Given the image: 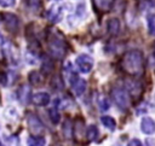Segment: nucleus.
I'll list each match as a JSON object with an SVG mask.
<instances>
[{"mask_svg": "<svg viewBox=\"0 0 155 146\" xmlns=\"http://www.w3.org/2000/svg\"><path fill=\"white\" fill-rule=\"evenodd\" d=\"M97 104H98V106H99V109H101L102 111H107V110H109V107H110L109 100H108L107 97H104V95H99V97H98Z\"/></svg>", "mask_w": 155, "mask_h": 146, "instance_id": "aec40b11", "label": "nucleus"}, {"mask_svg": "<svg viewBox=\"0 0 155 146\" xmlns=\"http://www.w3.org/2000/svg\"><path fill=\"white\" fill-rule=\"evenodd\" d=\"M28 5L34 11H38L41 7V0H28Z\"/></svg>", "mask_w": 155, "mask_h": 146, "instance_id": "b1692460", "label": "nucleus"}, {"mask_svg": "<svg viewBox=\"0 0 155 146\" xmlns=\"http://www.w3.org/2000/svg\"><path fill=\"white\" fill-rule=\"evenodd\" d=\"M4 23H5V27L10 31H16L19 22H18L17 16H15L13 13H5L4 14Z\"/></svg>", "mask_w": 155, "mask_h": 146, "instance_id": "0eeeda50", "label": "nucleus"}, {"mask_svg": "<svg viewBox=\"0 0 155 146\" xmlns=\"http://www.w3.org/2000/svg\"><path fill=\"white\" fill-rule=\"evenodd\" d=\"M127 146H143V145H142V141H140V140H138V139H132V140L127 144Z\"/></svg>", "mask_w": 155, "mask_h": 146, "instance_id": "a878e982", "label": "nucleus"}, {"mask_svg": "<svg viewBox=\"0 0 155 146\" xmlns=\"http://www.w3.org/2000/svg\"><path fill=\"white\" fill-rule=\"evenodd\" d=\"M148 31L150 35L155 36V13L148 17Z\"/></svg>", "mask_w": 155, "mask_h": 146, "instance_id": "4be33fe9", "label": "nucleus"}, {"mask_svg": "<svg viewBox=\"0 0 155 146\" xmlns=\"http://www.w3.org/2000/svg\"><path fill=\"white\" fill-rule=\"evenodd\" d=\"M47 18L53 23L59 22L62 18V8L59 6H52L47 12Z\"/></svg>", "mask_w": 155, "mask_h": 146, "instance_id": "9b49d317", "label": "nucleus"}, {"mask_svg": "<svg viewBox=\"0 0 155 146\" xmlns=\"http://www.w3.org/2000/svg\"><path fill=\"white\" fill-rule=\"evenodd\" d=\"M48 52L54 58H63L67 53V45L63 41V39H59L56 35L51 36L48 40Z\"/></svg>", "mask_w": 155, "mask_h": 146, "instance_id": "f03ea898", "label": "nucleus"}, {"mask_svg": "<svg viewBox=\"0 0 155 146\" xmlns=\"http://www.w3.org/2000/svg\"><path fill=\"white\" fill-rule=\"evenodd\" d=\"M30 88L27 86V84H23L19 89H18V99L23 103V104H28L31 99L30 97Z\"/></svg>", "mask_w": 155, "mask_h": 146, "instance_id": "f8f14e48", "label": "nucleus"}, {"mask_svg": "<svg viewBox=\"0 0 155 146\" xmlns=\"http://www.w3.org/2000/svg\"><path fill=\"white\" fill-rule=\"evenodd\" d=\"M28 78H29V82L33 86H39V84L42 83V77L39 74V71H31V72H29Z\"/></svg>", "mask_w": 155, "mask_h": 146, "instance_id": "f3484780", "label": "nucleus"}, {"mask_svg": "<svg viewBox=\"0 0 155 146\" xmlns=\"http://www.w3.org/2000/svg\"><path fill=\"white\" fill-rule=\"evenodd\" d=\"M85 134H86V139H87V141H90V142H91V141H94V140L98 138L99 130H98L97 125L91 124V125H88V127L86 128Z\"/></svg>", "mask_w": 155, "mask_h": 146, "instance_id": "4468645a", "label": "nucleus"}, {"mask_svg": "<svg viewBox=\"0 0 155 146\" xmlns=\"http://www.w3.org/2000/svg\"><path fill=\"white\" fill-rule=\"evenodd\" d=\"M52 87L56 90H62L63 89V82H62V78L59 76H54L53 77V80H52Z\"/></svg>", "mask_w": 155, "mask_h": 146, "instance_id": "5701e85b", "label": "nucleus"}, {"mask_svg": "<svg viewBox=\"0 0 155 146\" xmlns=\"http://www.w3.org/2000/svg\"><path fill=\"white\" fill-rule=\"evenodd\" d=\"M108 31L110 35L115 36L120 31V22L117 18H111L108 21Z\"/></svg>", "mask_w": 155, "mask_h": 146, "instance_id": "ddd939ff", "label": "nucleus"}, {"mask_svg": "<svg viewBox=\"0 0 155 146\" xmlns=\"http://www.w3.org/2000/svg\"><path fill=\"white\" fill-rule=\"evenodd\" d=\"M111 98L114 103L117 105L119 109L121 110H127L130 106V94L126 89L120 88V87H114L111 89Z\"/></svg>", "mask_w": 155, "mask_h": 146, "instance_id": "7ed1b4c3", "label": "nucleus"}, {"mask_svg": "<svg viewBox=\"0 0 155 146\" xmlns=\"http://www.w3.org/2000/svg\"><path fill=\"white\" fill-rule=\"evenodd\" d=\"M147 146H155V140L154 139H147Z\"/></svg>", "mask_w": 155, "mask_h": 146, "instance_id": "bb28decb", "label": "nucleus"}, {"mask_svg": "<svg viewBox=\"0 0 155 146\" xmlns=\"http://www.w3.org/2000/svg\"><path fill=\"white\" fill-rule=\"evenodd\" d=\"M73 133L74 132H73V125H71L70 119H65L64 121V124H63V134H64V138L65 139H70Z\"/></svg>", "mask_w": 155, "mask_h": 146, "instance_id": "6ab92c4d", "label": "nucleus"}, {"mask_svg": "<svg viewBox=\"0 0 155 146\" xmlns=\"http://www.w3.org/2000/svg\"><path fill=\"white\" fill-rule=\"evenodd\" d=\"M31 101L36 105V106H45L50 103V95L45 92H39L36 94L33 95Z\"/></svg>", "mask_w": 155, "mask_h": 146, "instance_id": "9d476101", "label": "nucleus"}, {"mask_svg": "<svg viewBox=\"0 0 155 146\" xmlns=\"http://www.w3.org/2000/svg\"><path fill=\"white\" fill-rule=\"evenodd\" d=\"M0 146H1V141H0Z\"/></svg>", "mask_w": 155, "mask_h": 146, "instance_id": "c85d7f7f", "label": "nucleus"}, {"mask_svg": "<svg viewBox=\"0 0 155 146\" xmlns=\"http://www.w3.org/2000/svg\"><path fill=\"white\" fill-rule=\"evenodd\" d=\"M121 69L130 76H140L144 71V57L139 49L126 52L121 59Z\"/></svg>", "mask_w": 155, "mask_h": 146, "instance_id": "f257e3e1", "label": "nucleus"}, {"mask_svg": "<svg viewBox=\"0 0 155 146\" xmlns=\"http://www.w3.org/2000/svg\"><path fill=\"white\" fill-rule=\"evenodd\" d=\"M70 84L76 95H81L86 89V81L80 78L79 76H75L73 80H70Z\"/></svg>", "mask_w": 155, "mask_h": 146, "instance_id": "6e6552de", "label": "nucleus"}, {"mask_svg": "<svg viewBox=\"0 0 155 146\" xmlns=\"http://www.w3.org/2000/svg\"><path fill=\"white\" fill-rule=\"evenodd\" d=\"M97 11L99 12H109L114 5V0H92Z\"/></svg>", "mask_w": 155, "mask_h": 146, "instance_id": "1a4fd4ad", "label": "nucleus"}, {"mask_svg": "<svg viewBox=\"0 0 155 146\" xmlns=\"http://www.w3.org/2000/svg\"><path fill=\"white\" fill-rule=\"evenodd\" d=\"M101 121H102V123L104 124L105 128H108V129L111 130V132L115 130L116 123H115V119H114L113 117H110V116H102V117H101Z\"/></svg>", "mask_w": 155, "mask_h": 146, "instance_id": "dca6fc26", "label": "nucleus"}, {"mask_svg": "<svg viewBox=\"0 0 155 146\" xmlns=\"http://www.w3.org/2000/svg\"><path fill=\"white\" fill-rule=\"evenodd\" d=\"M16 0H0V6L2 7H11L13 6Z\"/></svg>", "mask_w": 155, "mask_h": 146, "instance_id": "393cba45", "label": "nucleus"}, {"mask_svg": "<svg viewBox=\"0 0 155 146\" xmlns=\"http://www.w3.org/2000/svg\"><path fill=\"white\" fill-rule=\"evenodd\" d=\"M48 117H50V119H51V122L53 124H58L59 121H61L59 112H58V110L56 107H52V109L48 110Z\"/></svg>", "mask_w": 155, "mask_h": 146, "instance_id": "412c9836", "label": "nucleus"}, {"mask_svg": "<svg viewBox=\"0 0 155 146\" xmlns=\"http://www.w3.org/2000/svg\"><path fill=\"white\" fill-rule=\"evenodd\" d=\"M140 129L144 134L150 135L155 133V122L150 117H143L140 121Z\"/></svg>", "mask_w": 155, "mask_h": 146, "instance_id": "423d86ee", "label": "nucleus"}, {"mask_svg": "<svg viewBox=\"0 0 155 146\" xmlns=\"http://www.w3.org/2000/svg\"><path fill=\"white\" fill-rule=\"evenodd\" d=\"M145 2H148L150 6H155V0H145Z\"/></svg>", "mask_w": 155, "mask_h": 146, "instance_id": "cd10ccee", "label": "nucleus"}, {"mask_svg": "<svg viewBox=\"0 0 155 146\" xmlns=\"http://www.w3.org/2000/svg\"><path fill=\"white\" fill-rule=\"evenodd\" d=\"M2 49H4V53H5V56L10 59V60H16V56L13 54V46L10 43V42H5L4 43V47H2Z\"/></svg>", "mask_w": 155, "mask_h": 146, "instance_id": "a211bd4d", "label": "nucleus"}, {"mask_svg": "<svg viewBox=\"0 0 155 146\" xmlns=\"http://www.w3.org/2000/svg\"><path fill=\"white\" fill-rule=\"evenodd\" d=\"M76 65L84 74H88L93 68V59L88 54H80L76 57Z\"/></svg>", "mask_w": 155, "mask_h": 146, "instance_id": "20e7f679", "label": "nucleus"}, {"mask_svg": "<svg viewBox=\"0 0 155 146\" xmlns=\"http://www.w3.org/2000/svg\"><path fill=\"white\" fill-rule=\"evenodd\" d=\"M28 144L29 146H45L46 144V140L44 136H40V135H30L29 139H28Z\"/></svg>", "mask_w": 155, "mask_h": 146, "instance_id": "2eb2a0df", "label": "nucleus"}, {"mask_svg": "<svg viewBox=\"0 0 155 146\" xmlns=\"http://www.w3.org/2000/svg\"><path fill=\"white\" fill-rule=\"evenodd\" d=\"M27 121H28V128L29 130L31 132V134L34 135H38L40 133H42L44 130V125L41 123V121L39 119V117L34 113H28V117H27Z\"/></svg>", "mask_w": 155, "mask_h": 146, "instance_id": "39448f33", "label": "nucleus"}]
</instances>
